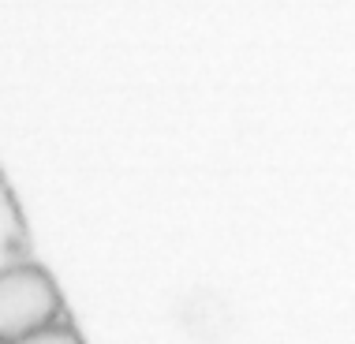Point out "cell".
<instances>
[{
    "mask_svg": "<svg viewBox=\"0 0 355 344\" xmlns=\"http://www.w3.org/2000/svg\"><path fill=\"white\" fill-rule=\"evenodd\" d=\"M56 322H68V311L42 266L23 262L0 273V344H15Z\"/></svg>",
    "mask_w": 355,
    "mask_h": 344,
    "instance_id": "1",
    "label": "cell"
},
{
    "mask_svg": "<svg viewBox=\"0 0 355 344\" xmlns=\"http://www.w3.org/2000/svg\"><path fill=\"white\" fill-rule=\"evenodd\" d=\"M15 344H83V337L71 329V322H56V326L42 329V333H31V337H23Z\"/></svg>",
    "mask_w": 355,
    "mask_h": 344,
    "instance_id": "3",
    "label": "cell"
},
{
    "mask_svg": "<svg viewBox=\"0 0 355 344\" xmlns=\"http://www.w3.org/2000/svg\"><path fill=\"white\" fill-rule=\"evenodd\" d=\"M23 262H34L31 258V232H26L23 209H19L4 172H0V273L12 270V266H23Z\"/></svg>",
    "mask_w": 355,
    "mask_h": 344,
    "instance_id": "2",
    "label": "cell"
}]
</instances>
